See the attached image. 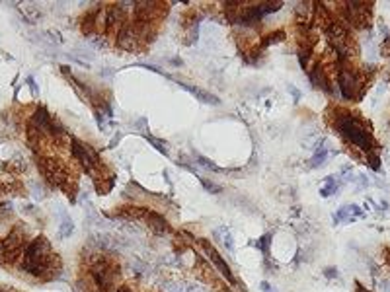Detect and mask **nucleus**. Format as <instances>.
Listing matches in <instances>:
<instances>
[{
  "label": "nucleus",
  "instance_id": "obj_17",
  "mask_svg": "<svg viewBox=\"0 0 390 292\" xmlns=\"http://www.w3.org/2000/svg\"><path fill=\"white\" fill-rule=\"evenodd\" d=\"M195 158H197V164H201L203 168H207V170H215V172H219V168L213 164V162H209L207 158H203L201 154H195Z\"/></svg>",
  "mask_w": 390,
  "mask_h": 292
},
{
  "label": "nucleus",
  "instance_id": "obj_12",
  "mask_svg": "<svg viewBox=\"0 0 390 292\" xmlns=\"http://www.w3.org/2000/svg\"><path fill=\"white\" fill-rule=\"evenodd\" d=\"M72 230H74L72 220H70L69 216L63 212V222H61V228H59V236H61V238H67V236L72 234Z\"/></svg>",
  "mask_w": 390,
  "mask_h": 292
},
{
  "label": "nucleus",
  "instance_id": "obj_19",
  "mask_svg": "<svg viewBox=\"0 0 390 292\" xmlns=\"http://www.w3.org/2000/svg\"><path fill=\"white\" fill-rule=\"evenodd\" d=\"M201 183H203V187L209 189L211 193H221V185H215V183H211V181H207L201 178Z\"/></svg>",
  "mask_w": 390,
  "mask_h": 292
},
{
  "label": "nucleus",
  "instance_id": "obj_13",
  "mask_svg": "<svg viewBox=\"0 0 390 292\" xmlns=\"http://www.w3.org/2000/svg\"><path fill=\"white\" fill-rule=\"evenodd\" d=\"M144 138L148 140V142H152V146L158 150V152H162L164 156H168V148H166V142H162L160 138H154L152 135H144Z\"/></svg>",
  "mask_w": 390,
  "mask_h": 292
},
{
  "label": "nucleus",
  "instance_id": "obj_25",
  "mask_svg": "<svg viewBox=\"0 0 390 292\" xmlns=\"http://www.w3.org/2000/svg\"><path fill=\"white\" fill-rule=\"evenodd\" d=\"M383 291L390 292V283H389V281H387V283H383Z\"/></svg>",
  "mask_w": 390,
  "mask_h": 292
},
{
  "label": "nucleus",
  "instance_id": "obj_1",
  "mask_svg": "<svg viewBox=\"0 0 390 292\" xmlns=\"http://www.w3.org/2000/svg\"><path fill=\"white\" fill-rule=\"evenodd\" d=\"M336 125H338V131L342 133V135L349 140V142H353L357 148H361V150H365L369 152L371 148H373V138L369 135V131L361 125V121L357 119V117H353L351 113L347 111H342L338 117H336Z\"/></svg>",
  "mask_w": 390,
  "mask_h": 292
},
{
  "label": "nucleus",
  "instance_id": "obj_18",
  "mask_svg": "<svg viewBox=\"0 0 390 292\" xmlns=\"http://www.w3.org/2000/svg\"><path fill=\"white\" fill-rule=\"evenodd\" d=\"M23 12L25 14H29L33 20H37V18H41V12L35 8V6H23Z\"/></svg>",
  "mask_w": 390,
  "mask_h": 292
},
{
  "label": "nucleus",
  "instance_id": "obj_14",
  "mask_svg": "<svg viewBox=\"0 0 390 292\" xmlns=\"http://www.w3.org/2000/svg\"><path fill=\"white\" fill-rule=\"evenodd\" d=\"M221 240H223V246L227 247V249H229L230 253H232V251H234V244H232V236H230L229 228H225V226H223V238H221Z\"/></svg>",
  "mask_w": 390,
  "mask_h": 292
},
{
  "label": "nucleus",
  "instance_id": "obj_2",
  "mask_svg": "<svg viewBox=\"0 0 390 292\" xmlns=\"http://www.w3.org/2000/svg\"><path fill=\"white\" fill-rule=\"evenodd\" d=\"M70 148H72V156L82 164V168H84L88 174H94V170L100 166V156H98V152L94 150L92 146L80 142V140L74 138V136H70Z\"/></svg>",
  "mask_w": 390,
  "mask_h": 292
},
{
  "label": "nucleus",
  "instance_id": "obj_6",
  "mask_svg": "<svg viewBox=\"0 0 390 292\" xmlns=\"http://www.w3.org/2000/svg\"><path fill=\"white\" fill-rule=\"evenodd\" d=\"M184 90H187L191 96H195L199 101H203V103H211V105H219L221 103V99L219 97H215L213 94H209V92L201 90V88H197V86H189V84H185V82H178Z\"/></svg>",
  "mask_w": 390,
  "mask_h": 292
},
{
  "label": "nucleus",
  "instance_id": "obj_15",
  "mask_svg": "<svg viewBox=\"0 0 390 292\" xmlns=\"http://www.w3.org/2000/svg\"><path fill=\"white\" fill-rule=\"evenodd\" d=\"M269 242H271V236H269V234H265V236H261V240H258V244H256V246L260 247V249L267 255V253H269Z\"/></svg>",
  "mask_w": 390,
  "mask_h": 292
},
{
  "label": "nucleus",
  "instance_id": "obj_26",
  "mask_svg": "<svg viewBox=\"0 0 390 292\" xmlns=\"http://www.w3.org/2000/svg\"><path fill=\"white\" fill-rule=\"evenodd\" d=\"M357 292H369V291L363 287V285H359V283H357Z\"/></svg>",
  "mask_w": 390,
  "mask_h": 292
},
{
  "label": "nucleus",
  "instance_id": "obj_7",
  "mask_svg": "<svg viewBox=\"0 0 390 292\" xmlns=\"http://www.w3.org/2000/svg\"><path fill=\"white\" fill-rule=\"evenodd\" d=\"M359 216H363V214H361V210H359L357 204H345V206H342V208L334 214V220H336V224L342 222V220L353 222V218H359Z\"/></svg>",
  "mask_w": 390,
  "mask_h": 292
},
{
  "label": "nucleus",
  "instance_id": "obj_29",
  "mask_svg": "<svg viewBox=\"0 0 390 292\" xmlns=\"http://www.w3.org/2000/svg\"><path fill=\"white\" fill-rule=\"evenodd\" d=\"M117 292H131V291H129L127 287H121V289H119V291H117Z\"/></svg>",
  "mask_w": 390,
  "mask_h": 292
},
{
  "label": "nucleus",
  "instance_id": "obj_9",
  "mask_svg": "<svg viewBox=\"0 0 390 292\" xmlns=\"http://www.w3.org/2000/svg\"><path fill=\"white\" fill-rule=\"evenodd\" d=\"M310 80H312V84H314L316 88H322V90H326V92H332V86L328 84V78L324 76V72L320 70V67L310 74Z\"/></svg>",
  "mask_w": 390,
  "mask_h": 292
},
{
  "label": "nucleus",
  "instance_id": "obj_4",
  "mask_svg": "<svg viewBox=\"0 0 390 292\" xmlns=\"http://www.w3.org/2000/svg\"><path fill=\"white\" fill-rule=\"evenodd\" d=\"M199 244H201V247L205 249L207 257H209V259L213 261V265H215V267L219 269V273H221V275H223V277H225V279L229 281L230 285H236V279H234V275H232V271H230L229 265H227V263L223 261V257L219 255V251H217L215 247L211 246V244H209L207 240H199Z\"/></svg>",
  "mask_w": 390,
  "mask_h": 292
},
{
  "label": "nucleus",
  "instance_id": "obj_8",
  "mask_svg": "<svg viewBox=\"0 0 390 292\" xmlns=\"http://www.w3.org/2000/svg\"><path fill=\"white\" fill-rule=\"evenodd\" d=\"M146 220H148V226L154 230V232H158V234H162V232H170V226H168V222H166V218L162 216V214H158V212H146Z\"/></svg>",
  "mask_w": 390,
  "mask_h": 292
},
{
  "label": "nucleus",
  "instance_id": "obj_5",
  "mask_svg": "<svg viewBox=\"0 0 390 292\" xmlns=\"http://www.w3.org/2000/svg\"><path fill=\"white\" fill-rule=\"evenodd\" d=\"M338 86L342 90V96L345 99H355L357 92H359V78L357 74H353L351 70H340V76H338Z\"/></svg>",
  "mask_w": 390,
  "mask_h": 292
},
{
  "label": "nucleus",
  "instance_id": "obj_21",
  "mask_svg": "<svg viewBox=\"0 0 390 292\" xmlns=\"http://www.w3.org/2000/svg\"><path fill=\"white\" fill-rule=\"evenodd\" d=\"M27 86L31 88V92H33V96H37V94H39V90H37V86H35V82H33V78H27Z\"/></svg>",
  "mask_w": 390,
  "mask_h": 292
},
{
  "label": "nucleus",
  "instance_id": "obj_23",
  "mask_svg": "<svg viewBox=\"0 0 390 292\" xmlns=\"http://www.w3.org/2000/svg\"><path fill=\"white\" fill-rule=\"evenodd\" d=\"M4 261H6V253H4V246L0 242V263H4Z\"/></svg>",
  "mask_w": 390,
  "mask_h": 292
},
{
  "label": "nucleus",
  "instance_id": "obj_11",
  "mask_svg": "<svg viewBox=\"0 0 390 292\" xmlns=\"http://www.w3.org/2000/svg\"><path fill=\"white\" fill-rule=\"evenodd\" d=\"M326 160H328V148L326 146H322L314 152V156L310 160V168H318V166H324L326 164Z\"/></svg>",
  "mask_w": 390,
  "mask_h": 292
},
{
  "label": "nucleus",
  "instance_id": "obj_28",
  "mask_svg": "<svg viewBox=\"0 0 390 292\" xmlns=\"http://www.w3.org/2000/svg\"><path fill=\"white\" fill-rule=\"evenodd\" d=\"M0 292H14L12 289H8V287H0Z\"/></svg>",
  "mask_w": 390,
  "mask_h": 292
},
{
  "label": "nucleus",
  "instance_id": "obj_20",
  "mask_svg": "<svg viewBox=\"0 0 390 292\" xmlns=\"http://www.w3.org/2000/svg\"><path fill=\"white\" fill-rule=\"evenodd\" d=\"M168 292H187V291H185V287L182 283H172V285H168Z\"/></svg>",
  "mask_w": 390,
  "mask_h": 292
},
{
  "label": "nucleus",
  "instance_id": "obj_24",
  "mask_svg": "<svg viewBox=\"0 0 390 292\" xmlns=\"http://www.w3.org/2000/svg\"><path fill=\"white\" fill-rule=\"evenodd\" d=\"M289 90L293 92V96H295V101H298V97H300V92L297 88H293V86H289Z\"/></svg>",
  "mask_w": 390,
  "mask_h": 292
},
{
  "label": "nucleus",
  "instance_id": "obj_16",
  "mask_svg": "<svg viewBox=\"0 0 390 292\" xmlns=\"http://www.w3.org/2000/svg\"><path fill=\"white\" fill-rule=\"evenodd\" d=\"M285 39V33L283 31H277V33H271L265 41H263V47L265 45H271V43H277V41H283Z\"/></svg>",
  "mask_w": 390,
  "mask_h": 292
},
{
  "label": "nucleus",
  "instance_id": "obj_27",
  "mask_svg": "<svg viewBox=\"0 0 390 292\" xmlns=\"http://www.w3.org/2000/svg\"><path fill=\"white\" fill-rule=\"evenodd\" d=\"M385 257H387V263L390 265V249L387 247V253H385Z\"/></svg>",
  "mask_w": 390,
  "mask_h": 292
},
{
  "label": "nucleus",
  "instance_id": "obj_22",
  "mask_svg": "<svg viewBox=\"0 0 390 292\" xmlns=\"http://www.w3.org/2000/svg\"><path fill=\"white\" fill-rule=\"evenodd\" d=\"M324 275H326L328 279H334V277H338V271H336V269H332V267H330V269H326V271H324Z\"/></svg>",
  "mask_w": 390,
  "mask_h": 292
},
{
  "label": "nucleus",
  "instance_id": "obj_3",
  "mask_svg": "<svg viewBox=\"0 0 390 292\" xmlns=\"http://www.w3.org/2000/svg\"><path fill=\"white\" fill-rule=\"evenodd\" d=\"M23 238H25V232H23L22 226H14L6 238V242H2L4 246V253H6V261H14L18 251L23 246Z\"/></svg>",
  "mask_w": 390,
  "mask_h": 292
},
{
  "label": "nucleus",
  "instance_id": "obj_10",
  "mask_svg": "<svg viewBox=\"0 0 390 292\" xmlns=\"http://www.w3.org/2000/svg\"><path fill=\"white\" fill-rule=\"evenodd\" d=\"M340 181L336 180V178H326V185L320 189V195L322 197H330V195H334V193H338V189H340Z\"/></svg>",
  "mask_w": 390,
  "mask_h": 292
}]
</instances>
